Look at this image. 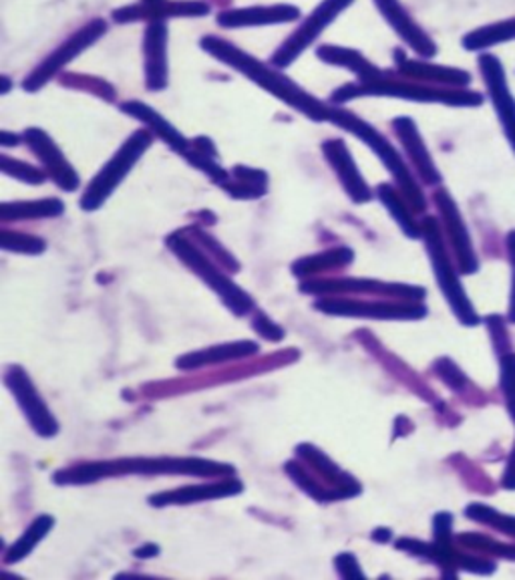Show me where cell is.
Segmentation results:
<instances>
[{"label":"cell","instance_id":"obj_1","mask_svg":"<svg viewBox=\"0 0 515 580\" xmlns=\"http://www.w3.org/2000/svg\"><path fill=\"white\" fill-rule=\"evenodd\" d=\"M200 47L209 57H214L219 63L250 79L260 90L271 93L272 97L292 107L298 114L309 117L312 121H328L333 105L324 104L304 87H300L295 79L284 75L283 69L274 67L271 61L264 63L254 55L240 49L230 40L221 39L218 35L202 37Z\"/></svg>","mask_w":515,"mask_h":580},{"label":"cell","instance_id":"obj_2","mask_svg":"<svg viewBox=\"0 0 515 580\" xmlns=\"http://www.w3.org/2000/svg\"><path fill=\"white\" fill-rule=\"evenodd\" d=\"M359 97H397L407 102H421V104H445V105H479L481 95L459 90H439L431 87L421 81L409 78H395L379 69L371 78L357 79L352 83L343 85L336 90L331 97V104L345 105Z\"/></svg>","mask_w":515,"mask_h":580},{"label":"cell","instance_id":"obj_3","mask_svg":"<svg viewBox=\"0 0 515 580\" xmlns=\"http://www.w3.org/2000/svg\"><path fill=\"white\" fill-rule=\"evenodd\" d=\"M328 121L336 128L345 129L348 133L357 135L362 143H367V147L373 150L376 157L383 162V166L391 171V176L397 181L399 192L405 196L409 206L415 212H423L426 210V196H423L421 186L412 178L411 169L407 166V162L403 159V155L395 150V145L388 142L379 129L371 126L369 121L361 119V117L355 116L352 111L343 109L340 105H333Z\"/></svg>","mask_w":515,"mask_h":580},{"label":"cell","instance_id":"obj_4","mask_svg":"<svg viewBox=\"0 0 515 580\" xmlns=\"http://www.w3.org/2000/svg\"><path fill=\"white\" fill-rule=\"evenodd\" d=\"M154 133L147 128L137 129L131 138H128L123 145L117 150V154L105 164L101 171L91 180L87 190L81 198V208L87 212H95L104 206L107 198L116 192L117 186L125 180L131 169L154 143Z\"/></svg>","mask_w":515,"mask_h":580},{"label":"cell","instance_id":"obj_5","mask_svg":"<svg viewBox=\"0 0 515 580\" xmlns=\"http://www.w3.org/2000/svg\"><path fill=\"white\" fill-rule=\"evenodd\" d=\"M109 31V23L105 19H91L87 25L77 28L69 39L63 40L55 51L49 52L25 79H23V90L26 93H37L43 90L49 81L63 73L69 64L77 59L79 55L87 51L99 39H104Z\"/></svg>","mask_w":515,"mask_h":580},{"label":"cell","instance_id":"obj_6","mask_svg":"<svg viewBox=\"0 0 515 580\" xmlns=\"http://www.w3.org/2000/svg\"><path fill=\"white\" fill-rule=\"evenodd\" d=\"M421 230H423L427 250H429V257H431V264H433V271H435V276H438L439 286H441L445 298L450 300L451 309L464 324L476 327V324H479V317H477L471 300L465 295L464 286L459 283V274L455 272L453 264H451L450 252L443 245V233L439 228L438 220H423Z\"/></svg>","mask_w":515,"mask_h":580},{"label":"cell","instance_id":"obj_7","mask_svg":"<svg viewBox=\"0 0 515 580\" xmlns=\"http://www.w3.org/2000/svg\"><path fill=\"white\" fill-rule=\"evenodd\" d=\"M355 4V0H322L316 9L302 19L297 31L284 39L283 45L272 52L271 63L278 69H288L297 63L300 55L310 49L322 33L335 23L340 14Z\"/></svg>","mask_w":515,"mask_h":580},{"label":"cell","instance_id":"obj_8","mask_svg":"<svg viewBox=\"0 0 515 580\" xmlns=\"http://www.w3.org/2000/svg\"><path fill=\"white\" fill-rule=\"evenodd\" d=\"M169 246L173 248V252L185 262L190 264L193 271L197 272L202 279H206L207 284H212V288L219 293L224 300L228 303V307L236 312V315H245L248 310L252 309V298L245 295L244 291H240L232 281L226 279V274L216 271L214 264H209L204 255H200V250L195 246L190 245L183 238H173L169 240Z\"/></svg>","mask_w":515,"mask_h":580},{"label":"cell","instance_id":"obj_9","mask_svg":"<svg viewBox=\"0 0 515 580\" xmlns=\"http://www.w3.org/2000/svg\"><path fill=\"white\" fill-rule=\"evenodd\" d=\"M212 13L204 0H140L137 4L121 7L113 11V21L119 25L154 21V19H202Z\"/></svg>","mask_w":515,"mask_h":580},{"label":"cell","instance_id":"obj_10","mask_svg":"<svg viewBox=\"0 0 515 580\" xmlns=\"http://www.w3.org/2000/svg\"><path fill=\"white\" fill-rule=\"evenodd\" d=\"M168 19L145 23L143 33V78L149 91H164L169 81Z\"/></svg>","mask_w":515,"mask_h":580},{"label":"cell","instance_id":"obj_11","mask_svg":"<svg viewBox=\"0 0 515 580\" xmlns=\"http://www.w3.org/2000/svg\"><path fill=\"white\" fill-rule=\"evenodd\" d=\"M23 138L28 150L39 157L47 176L64 192H75L79 188L77 171L69 164L51 135L40 128H28Z\"/></svg>","mask_w":515,"mask_h":580},{"label":"cell","instance_id":"obj_12","mask_svg":"<svg viewBox=\"0 0 515 580\" xmlns=\"http://www.w3.org/2000/svg\"><path fill=\"white\" fill-rule=\"evenodd\" d=\"M435 204H438L441 220L445 224L443 228L450 236L455 260L459 262V271L464 272V274H474L479 269V262H477L476 250H474V245H471L469 233L465 228L464 218H462L459 210L455 206L453 198L445 190H439L435 193Z\"/></svg>","mask_w":515,"mask_h":580},{"label":"cell","instance_id":"obj_13","mask_svg":"<svg viewBox=\"0 0 515 580\" xmlns=\"http://www.w3.org/2000/svg\"><path fill=\"white\" fill-rule=\"evenodd\" d=\"M7 386L11 387L14 398L28 417L31 426L35 427V431L43 438H52L59 426H57L52 413L49 412V407L45 405V401L40 400L37 389L31 383L28 375L23 369H13L7 374Z\"/></svg>","mask_w":515,"mask_h":580},{"label":"cell","instance_id":"obj_14","mask_svg":"<svg viewBox=\"0 0 515 580\" xmlns=\"http://www.w3.org/2000/svg\"><path fill=\"white\" fill-rule=\"evenodd\" d=\"M322 154L331 164V168L335 169L336 178L355 204H367L373 200V190L362 178L352 155L348 152L347 143L343 140H328L322 143Z\"/></svg>","mask_w":515,"mask_h":580},{"label":"cell","instance_id":"obj_15","mask_svg":"<svg viewBox=\"0 0 515 580\" xmlns=\"http://www.w3.org/2000/svg\"><path fill=\"white\" fill-rule=\"evenodd\" d=\"M374 7L379 9L381 16L385 19L388 26L395 31V35L399 37L409 49L421 55V57H433L438 52V45L431 40L426 31L417 25L411 19V14L407 13V9L403 7L400 0H373Z\"/></svg>","mask_w":515,"mask_h":580},{"label":"cell","instance_id":"obj_16","mask_svg":"<svg viewBox=\"0 0 515 580\" xmlns=\"http://www.w3.org/2000/svg\"><path fill=\"white\" fill-rule=\"evenodd\" d=\"M302 16L297 4H262L221 11L216 23L221 28H250V26L288 25Z\"/></svg>","mask_w":515,"mask_h":580},{"label":"cell","instance_id":"obj_17","mask_svg":"<svg viewBox=\"0 0 515 580\" xmlns=\"http://www.w3.org/2000/svg\"><path fill=\"white\" fill-rule=\"evenodd\" d=\"M479 64H481V73H483L488 90H490L491 102L495 105L498 116L502 119L505 135L515 150V102L512 93L507 90V85H505V81H503L502 64L491 55H483L479 59Z\"/></svg>","mask_w":515,"mask_h":580},{"label":"cell","instance_id":"obj_18","mask_svg":"<svg viewBox=\"0 0 515 580\" xmlns=\"http://www.w3.org/2000/svg\"><path fill=\"white\" fill-rule=\"evenodd\" d=\"M121 111L125 116L137 119L140 123H143V128L149 129L154 135L161 138L176 154L185 155L190 152L192 142L185 140L178 131V128L171 126L168 119L161 116L159 111H155L152 105L143 104V102H137V99H129V102L121 104Z\"/></svg>","mask_w":515,"mask_h":580},{"label":"cell","instance_id":"obj_19","mask_svg":"<svg viewBox=\"0 0 515 580\" xmlns=\"http://www.w3.org/2000/svg\"><path fill=\"white\" fill-rule=\"evenodd\" d=\"M393 129H395L397 138L403 143L405 152L409 155L412 166L419 171L421 180L431 184V186L439 184L441 181V174L435 168V164L431 159V154L427 152L426 142H423V138H421V133H419V129L415 126L411 117H397V119H393Z\"/></svg>","mask_w":515,"mask_h":580},{"label":"cell","instance_id":"obj_20","mask_svg":"<svg viewBox=\"0 0 515 580\" xmlns=\"http://www.w3.org/2000/svg\"><path fill=\"white\" fill-rule=\"evenodd\" d=\"M395 63L399 69L403 78L415 79L421 83H445L451 87H464L471 78L469 73L459 71V69H447V67H439V64L419 63V61H411L407 59V55L403 51L395 52Z\"/></svg>","mask_w":515,"mask_h":580},{"label":"cell","instance_id":"obj_21","mask_svg":"<svg viewBox=\"0 0 515 580\" xmlns=\"http://www.w3.org/2000/svg\"><path fill=\"white\" fill-rule=\"evenodd\" d=\"M319 309L333 315H352L371 319H421L427 310L421 305H362V303H321Z\"/></svg>","mask_w":515,"mask_h":580},{"label":"cell","instance_id":"obj_22","mask_svg":"<svg viewBox=\"0 0 515 580\" xmlns=\"http://www.w3.org/2000/svg\"><path fill=\"white\" fill-rule=\"evenodd\" d=\"M240 490H242L240 482L188 486V488H181V490L157 494V496L152 498V504L154 506H166V504L202 502V500H214V498H221V496H233Z\"/></svg>","mask_w":515,"mask_h":580},{"label":"cell","instance_id":"obj_23","mask_svg":"<svg viewBox=\"0 0 515 580\" xmlns=\"http://www.w3.org/2000/svg\"><path fill=\"white\" fill-rule=\"evenodd\" d=\"M316 57L321 59L322 63L331 64V67H340L347 69L355 78L367 79L371 78L373 73L379 71V67L369 61L361 51L350 49V47H336V45H322L316 49Z\"/></svg>","mask_w":515,"mask_h":580},{"label":"cell","instance_id":"obj_24","mask_svg":"<svg viewBox=\"0 0 515 580\" xmlns=\"http://www.w3.org/2000/svg\"><path fill=\"white\" fill-rule=\"evenodd\" d=\"M376 193H379V198H381V202L385 204L386 210L391 212V216L399 222L400 230H403V233L407 234L409 238H419V236H423L421 226H419V224L415 222V218H412V212H415V210L409 206V202L405 200V196H403L399 190H395V188L388 186V184H381V186L376 188Z\"/></svg>","mask_w":515,"mask_h":580},{"label":"cell","instance_id":"obj_25","mask_svg":"<svg viewBox=\"0 0 515 580\" xmlns=\"http://www.w3.org/2000/svg\"><path fill=\"white\" fill-rule=\"evenodd\" d=\"M266 186H268V176L264 171L238 166V168H233L230 180L226 181L221 188L233 198L254 200V198H262L266 193Z\"/></svg>","mask_w":515,"mask_h":580},{"label":"cell","instance_id":"obj_26","mask_svg":"<svg viewBox=\"0 0 515 580\" xmlns=\"http://www.w3.org/2000/svg\"><path fill=\"white\" fill-rule=\"evenodd\" d=\"M258 345L254 343H232V345H221V347L207 348L202 353H195V355H188L178 362L181 369H192V367H200V365H206V363L226 362V359H238V357H245V355H252L256 353Z\"/></svg>","mask_w":515,"mask_h":580},{"label":"cell","instance_id":"obj_27","mask_svg":"<svg viewBox=\"0 0 515 580\" xmlns=\"http://www.w3.org/2000/svg\"><path fill=\"white\" fill-rule=\"evenodd\" d=\"M63 202L57 198L37 200V202H19V204H4L2 220L13 218H51L63 214Z\"/></svg>","mask_w":515,"mask_h":580},{"label":"cell","instance_id":"obj_28","mask_svg":"<svg viewBox=\"0 0 515 580\" xmlns=\"http://www.w3.org/2000/svg\"><path fill=\"white\" fill-rule=\"evenodd\" d=\"M465 514L469 520H476L483 526H490V529L502 532L505 536H512L515 538V516L502 514L498 512L495 508H490L486 504H469L465 508Z\"/></svg>","mask_w":515,"mask_h":580},{"label":"cell","instance_id":"obj_29","mask_svg":"<svg viewBox=\"0 0 515 580\" xmlns=\"http://www.w3.org/2000/svg\"><path fill=\"white\" fill-rule=\"evenodd\" d=\"M507 39H515V19L510 23H498V25L474 31L471 35L465 37L464 47L469 51H481V49H488L490 45Z\"/></svg>","mask_w":515,"mask_h":580},{"label":"cell","instance_id":"obj_30","mask_svg":"<svg viewBox=\"0 0 515 580\" xmlns=\"http://www.w3.org/2000/svg\"><path fill=\"white\" fill-rule=\"evenodd\" d=\"M51 516H40V518H37V520L28 526V530H26L25 536H23L21 541L14 542L11 553L7 555V563H14V560L25 558V556L28 555V553H31V551H33L45 536H47V532L51 530Z\"/></svg>","mask_w":515,"mask_h":580},{"label":"cell","instance_id":"obj_31","mask_svg":"<svg viewBox=\"0 0 515 580\" xmlns=\"http://www.w3.org/2000/svg\"><path fill=\"white\" fill-rule=\"evenodd\" d=\"M0 169L4 176H11L16 180L26 181V184H35L39 186L43 181L47 180V171H40L39 168L26 164V162H19V159H11L7 155L0 157Z\"/></svg>","mask_w":515,"mask_h":580},{"label":"cell","instance_id":"obj_32","mask_svg":"<svg viewBox=\"0 0 515 580\" xmlns=\"http://www.w3.org/2000/svg\"><path fill=\"white\" fill-rule=\"evenodd\" d=\"M462 542L465 544H474L479 551H486L490 555L502 556V558H510L515 560V546H507V544H500V542L490 541L488 536H476V534H465L462 536Z\"/></svg>","mask_w":515,"mask_h":580},{"label":"cell","instance_id":"obj_33","mask_svg":"<svg viewBox=\"0 0 515 580\" xmlns=\"http://www.w3.org/2000/svg\"><path fill=\"white\" fill-rule=\"evenodd\" d=\"M502 389L505 400H515V353L502 355Z\"/></svg>","mask_w":515,"mask_h":580},{"label":"cell","instance_id":"obj_34","mask_svg":"<svg viewBox=\"0 0 515 580\" xmlns=\"http://www.w3.org/2000/svg\"><path fill=\"white\" fill-rule=\"evenodd\" d=\"M254 329H256L258 333L264 336V339H268V341H280L284 336L283 329L276 327L274 322L268 321L264 315L258 317L256 322H254Z\"/></svg>","mask_w":515,"mask_h":580},{"label":"cell","instance_id":"obj_35","mask_svg":"<svg viewBox=\"0 0 515 580\" xmlns=\"http://www.w3.org/2000/svg\"><path fill=\"white\" fill-rule=\"evenodd\" d=\"M507 410H510L512 417L515 419V400L507 401ZM502 484L503 488H507V490H515V443L514 450H512V453H510L507 465H505V474H503Z\"/></svg>","mask_w":515,"mask_h":580},{"label":"cell","instance_id":"obj_36","mask_svg":"<svg viewBox=\"0 0 515 580\" xmlns=\"http://www.w3.org/2000/svg\"><path fill=\"white\" fill-rule=\"evenodd\" d=\"M21 140H25V138H19V135H14V133L7 131V129L0 133V145H4V147H13Z\"/></svg>","mask_w":515,"mask_h":580},{"label":"cell","instance_id":"obj_37","mask_svg":"<svg viewBox=\"0 0 515 580\" xmlns=\"http://www.w3.org/2000/svg\"><path fill=\"white\" fill-rule=\"evenodd\" d=\"M507 319L515 324V272L514 279H512V297H510V312H507Z\"/></svg>","mask_w":515,"mask_h":580},{"label":"cell","instance_id":"obj_38","mask_svg":"<svg viewBox=\"0 0 515 580\" xmlns=\"http://www.w3.org/2000/svg\"><path fill=\"white\" fill-rule=\"evenodd\" d=\"M507 257H510V262L514 264L515 269V230L507 236Z\"/></svg>","mask_w":515,"mask_h":580},{"label":"cell","instance_id":"obj_39","mask_svg":"<svg viewBox=\"0 0 515 580\" xmlns=\"http://www.w3.org/2000/svg\"><path fill=\"white\" fill-rule=\"evenodd\" d=\"M0 83H2V90H0V93H2V95H7L9 90H11V79L7 78V75H2Z\"/></svg>","mask_w":515,"mask_h":580}]
</instances>
